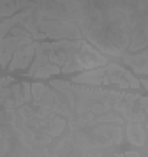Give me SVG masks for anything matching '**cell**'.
I'll use <instances>...</instances> for the list:
<instances>
[{
    "instance_id": "7",
    "label": "cell",
    "mask_w": 148,
    "mask_h": 157,
    "mask_svg": "<svg viewBox=\"0 0 148 157\" xmlns=\"http://www.w3.org/2000/svg\"><path fill=\"white\" fill-rule=\"evenodd\" d=\"M55 74H60V67L55 65V64H46V65H42L41 69H37V71L34 72V78L46 79V78H49V76H55Z\"/></svg>"
},
{
    "instance_id": "2",
    "label": "cell",
    "mask_w": 148,
    "mask_h": 157,
    "mask_svg": "<svg viewBox=\"0 0 148 157\" xmlns=\"http://www.w3.org/2000/svg\"><path fill=\"white\" fill-rule=\"evenodd\" d=\"M70 83L92 86L118 85L120 88H134V90L139 88V78H136L131 71L123 69L118 64H108L102 67H97V69L83 71L70 79Z\"/></svg>"
},
{
    "instance_id": "5",
    "label": "cell",
    "mask_w": 148,
    "mask_h": 157,
    "mask_svg": "<svg viewBox=\"0 0 148 157\" xmlns=\"http://www.w3.org/2000/svg\"><path fill=\"white\" fill-rule=\"evenodd\" d=\"M146 57H148V51L141 50V51H138V53H123L120 58L123 60V64L131 65V67L134 69V72H138L139 76H146L148 74Z\"/></svg>"
},
{
    "instance_id": "4",
    "label": "cell",
    "mask_w": 148,
    "mask_h": 157,
    "mask_svg": "<svg viewBox=\"0 0 148 157\" xmlns=\"http://www.w3.org/2000/svg\"><path fill=\"white\" fill-rule=\"evenodd\" d=\"M35 57V41L30 44H25V46H20L18 50L13 53L11 57V62L7 64V67L11 71H18V69H23L27 65L32 64V58Z\"/></svg>"
},
{
    "instance_id": "1",
    "label": "cell",
    "mask_w": 148,
    "mask_h": 157,
    "mask_svg": "<svg viewBox=\"0 0 148 157\" xmlns=\"http://www.w3.org/2000/svg\"><path fill=\"white\" fill-rule=\"evenodd\" d=\"M148 0H37L28 9L32 20L65 23L102 55L146 50Z\"/></svg>"
},
{
    "instance_id": "6",
    "label": "cell",
    "mask_w": 148,
    "mask_h": 157,
    "mask_svg": "<svg viewBox=\"0 0 148 157\" xmlns=\"http://www.w3.org/2000/svg\"><path fill=\"white\" fill-rule=\"evenodd\" d=\"M127 131V140L132 143L134 147H145L146 143V125L138 124V122H127L125 125Z\"/></svg>"
},
{
    "instance_id": "3",
    "label": "cell",
    "mask_w": 148,
    "mask_h": 157,
    "mask_svg": "<svg viewBox=\"0 0 148 157\" xmlns=\"http://www.w3.org/2000/svg\"><path fill=\"white\" fill-rule=\"evenodd\" d=\"M34 43V37L28 34L23 27H13L4 37H0V65L7 67V64L11 62L13 53L20 46Z\"/></svg>"
}]
</instances>
